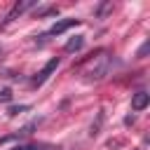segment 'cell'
I'll list each match as a JSON object with an SVG mask.
<instances>
[{
    "label": "cell",
    "mask_w": 150,
    "mask_h": 150,
    "mask_svg": "<svg viewBox=\"0 0 150 150\" xmlns=\"http://www.w3.org/2000/svg\"><path fill=\"white\" fill-rule=\"evenodd\" d=\"M12 150H38L35 145H30V143H21V145H14Z\"/></svg>",
    "instance_id": "cell-7"
},
{
    "label": "cell",
    "mask_w": 150,
    "mask_h": 150,
    "mask_svg": "<svg viewBox=\"0 0 150 150\" xmlns=\"http://www.w3.org/2000/svg\"><path fill=\"white\" fill-rule=\"evenodd\" d=\"M80 23V19H63V21H56L42 38H49V35H61V33H66L68 28H73V26H77Z\"/></svg>",
    "instance_id": "cell-3"
},
{
    "label": "cell",
    "mask_w": 150,
    "mask_h": 150,
    "mask_svg": "<svg viewBox=\"0 0 150 150\" xmlns=\"http://www.w3.org/2000/svg\"><path fill=\"white\" fill-rule=\"evenodd\" d=\"M82 45H84V38L82 35H75V38H70L66 42V52H77V49H82Z\"/></svg>",
    "instance_id": "cell-6"
},
{
    "label": "cell",
    "mask_w": 150,
    "mask_h": 150,
    "mask_svg": "<svg viewBox=\"0 0 150 150\" xmlns=\"http://www.w3.org/2000/svg\"><path fill=\"white\" fill-rule=\"evenodd\" d=\"M56 66H59V59H52V61H47V63H45V68H42V70H40V73L33 77V87H42V84L49 80V75L56 70Z\"/></svg>",
    "instance_id": "cell-2"
},
{
    "label": "cell",
    "mask_w": 150,
    "mask_h": 150,
    "mask_svg": "<svg viewBox=\"0 0 150 150\" xmlns=\"http://www.w3.org/2000/svg\"><path fill=\"white\" fill-rule=\"evenodd\" d=\"M148 47H150V45H148V42H145V45H143V47H141V49H138V59H143V56H145V52H148Z\"/></svg>",
    "instance_id": "cell-9"
},
{
    "label": "cell",
    "mask_w": 150,
    "mask_h": 150,
    "mask_svg": "<svg viewBox=\"0 0 150 150\" xmlns=\"http://www.w3.org/2000/svg\"><path fill=\"white\" fill-rule=\"evenodd\" d=\"M110 66H112L110 52L98 49V52H94L91 56H87V59L77 66V75H80L84 82H98V80H103V77L110 73Z\"/></svg>",
    "instance_id": "cell-1"
},
{
    "label": "cell",
    "mask_w": 150,
    "mask_h": 150,
    "mask_svg": "<svg viewBox=\"0 0 150 150\" xmlns=\"http://www.w3.org/2000/svg\"><path fill=\"white\" fill-rule=\"evenodd\" d=\"M9 98H12V91L9 89H2L0 91V101H9Z\"/></svg>",
    "instance_id": "cell-8"
},
{
    "label": "cell",
    "mask_w": 150,
    "mask_h": 150,
    "mask_svg": "<svg viewBox=\"0 0 150 150\" xmlns=\"http://www.w3.org/2000/svg\"><path fill=\"white\" fill-rule=\"evenodd\" d=\"M30 7H35V0H26V2H19V5H14V9L7 14V21H12V19H16V16H21L26 9H30Z\"/></svg>",
    "instance_id": "cell-5"
},
{
    "label": "cell",
    "mask_w": 150,
    "mask_h": 150,
    "mask_svg": "<svg viewBox=\"0 0 150 150\" xmlns=\"http://www.w3.org/2000/svg\"><path fill=\"white\" fill-rule=\"evenodd\" d=\"M0 54H2V47H0Z\"/></svg>",
    "instance_id": "cell-10"
},
{
    "label": "cell",
    "mask_w": 150,
    "mask_h": 150,
    "mask_svg": "<svg viewBox=\"0 0 150 150\" xmlns=\"http://www.w3.org/2000/svg\"><path fill=\"white\" fill-rule=\"evenodd\" d=\"M148 103H150L148 91H136V94L131 96V108H134V110H145Z\"/></svg>",
    "instance_id": "cell-4"
}]
</instances>
